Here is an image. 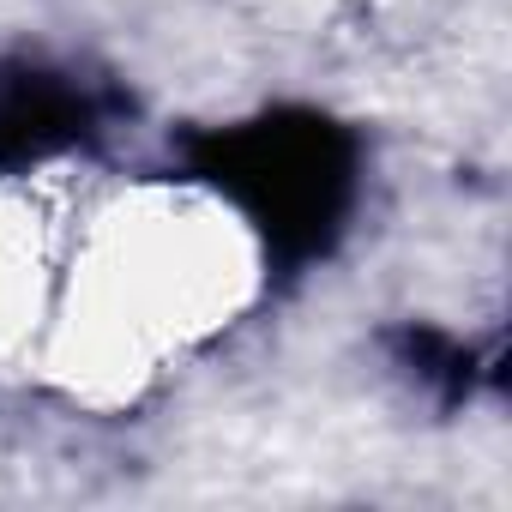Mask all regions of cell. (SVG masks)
Wrapping results in <instances>:
<instances>
[{
    "label": "cell",
    "mask_w": 512,
    "mask_h": 512,
    "mask_svg": "<svg viewBox=\"0 0 512 512\" xmlns=\"http://www.w3.org/2000/svg\"><path fill=\"white\" fill-rule=\"evenodd\" d=\"M260 290L266 235L223 187L133 181L73 229L37 356L79 398L115 404L235 326Z\"/></svg>",
    "instance_id": "6da1fadb"
},
{
    "label": "cell",
    "mask_w": 512,
    "mask_h": 512,
    "mask_svg": "<svg viewBox=\"0 0 512 512\" xmlns=\"http://www.w3.org/2000/svg\"><path fill=\"white\" fill-rule=\"evenodd\" d=\"M67 241L73 235L31 181L0 175V356L43 344L61 296Z\"/></svg>",
    "instance_id": "7a4b0ae2"
}]
</instances>
